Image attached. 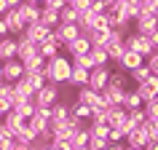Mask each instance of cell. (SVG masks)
<instances>
[{
    "instance_id": "1",
    "label": "cell",
    "mask_w": 158,
    "mask_h": 150,
    "mask_svg": "<svg viewBox=\"0 0 158 150\" xmlns=\"http://www.w3.org/2000/svg\"><path fill=\"white\" fill-rule=\"evenodd\" d=\"M70 70H73V62H70V56H64V54H56L54 59H48V62L43 65V78H46V83L64 86V83H67V78H70Z\"/></svg>"
},
{
    "instance_id": "2",
    "label": "cell",
    "mask_w": 158,
    "mask_h": 150,
    "mask_svg": "<svg viewBox=\"0 0 158 150\" xmlns=\"http://www.w3.org/2000/svg\"><path fill=\"white\" fill-rule=\"evenodd\" d=\"M123 48L126 51H134V54H139V56L148 59L150 54H153V43H150V38H145V35H137V32H126L123 38Z\"/></svg>"
},
{
    "instance_id": "3",
    "label": "cell",
    "mask_w": 158,
    "mask_h": 150,
    "mask_svg": "<svg viewBox=\"0 0 158 150\" xmlns=\"http://www.w3.org/2000/svg\"><path fill=\"white\" fill-rule=\"evenodd\" d=\"M59 99H62V86H54V83H46L40 91H35V97H32L35 107H54Z\"/></svg>"
},
{
    "instance_id": "4",
    "label": "cell",
    "mask_w": 158,
    "mask_h": 150,
    "mask_svg": "<svg viewBox=\"0 0 158 150\" xmlns=\"http://www.w3.org/2000/svg\"><path fill=\"white\" fill-rule=\"evenodd\" d=\"M0 19L6 22V27H8V35H14V38H19V35L24 32V27H27V22H24V16L19 14V8H8Z\"/></svg>"
},
{
    "instance_id": "5",
    "label": "cell",
    "mask_w": 158,
    "mask_h": 150,
    "mask_svg": "<svg viewBox=\"0 0 158 150\" xmlns=\"http://www.w3.org/2000/svg\"><path fill=\"white\" fill-rule=\"evenodd\" d=\"M134 32L150 38L153 32H158V19L153 16V14H139V16L134 19Z\"/></svg>"
},
{
    "instance_id": "6",
    "label": "cell",
    "mask_w": 158,
    "mask_h": 150,
    "mask_svg": "<svg viewBox=\"0 0 158 150\" xmlns=\"http://www.w3.org/2000/svg\"><path fill=\"white\" fill-rule=\"evenodd\" d=\"M27 38V40H32L35 46H40V43H46L51 38V27H46V24H40V22H35V24H27L24 27V32H22Z\"/></svg>"
},
{
    "instance_id": "7",
    "label": "cell",
    "mask_w": 158,
    "mask_h": 150,
    "mask_svg": "<svg viewBox=\"0 0 158 150\" xmlns=\"http://www.w3.org/2000/svg\"><path fill=\"white\" fill-rule=\"evenodd\" d=\"M107 81H110V65L91 67V70H89V86H91L94 91H102V89L107 86Z\"/></svg>"
},
{
    "instance_id": "8",
    "label": "cell",
    "mask_w": 158,
    "mask_h": 150,
    "mask_svg": "<svg viewBox=\"0 0 158 150\" xmlns=\"http://www.w3.org/2000/svg\"><path fill=\"white\" fill-rule=\"evenodd\" d=\"M134 91L139 94L142 105H145V102H150V99H156V97H158V75H150L145 83L134 86Z\"/></svg>"
},
{
    "instance_id": "9",
    "label": "cell",
    "mask_w": 158,
    "mask_h": 150,
    "mask_svg": "<svg viewBox=\"0 0 158 150\" xmlns=\"http://www.w3.org/2000/svg\"><path fill=\"white\" fill-rule=\"evenodd\" d=\"M3 81L6 83H16L19 78H24V67H22V62L19 59H8V62H3Z\"/></svg>"
},
{
    "instance_id": "10",
    "label": "cell",
    "mask_w": 158,
    "mask_h": 150,
    "mask_svg": "<svg viewBox=\"0 0 158 150\" xmlns=\"http://www.w3.org/2000/svg\"><path fill=\"white\" fill-rule=\"evenodd\" d=\"M70 121V102L59 99L54 107H51V118H48V126H62Z\"/></svg>"
},
{
    "instance_id": "11",
    "label": "cell",
    "mask_w": 158,
    "mask_h": 150,
    "mask_svg": "<svg viewBox=\"0 0 158 150\" xmlns=\"http://www.w3.org/2000/svg\"><path fill=\"white\" fill-rule=\"evenodd\" d=\"M89 48H91V43H89V38H86V35H81V38H75V40H70V43H64V46H62L64 56H78V54H89Z\"/></svg>"
},
{
    "instance_id": "12",
    "label": "cell",
    "mask_w": 158,
    "mask_h": 150,
    "mask_svg": "<svg viewBox=\"0 0 158 150\" xmlns=\"http://www.w3.org/2000/svg\"><path fill=\"white\" fill-rule=\"evenodd\" d=\"M150 142V137H148V131H145V126H137V129H131V131L126 134V140H123V145H129V148H145Z\"/></svg>"
},
{
    "instance_id": "13",
    "label": "cell",
    "mask_w": 158,
    "mask_h": 150,
    "mask_svg": "<svg viewBox=\"0 0 158 150\" xmlns=\"http://www.w3.org/2000/svg\"><path fill=\"white\" fill-rule=\"evenodd\" d=\"M70 89H81V86H89V70L86 67H78L73 65V70H70V78H67V83Z\"/></svg>"
},
{
    "instance_id": "14",
    "label": "cell",
    "mask_w": 158,
    "mask_h": 150,
    "mask_svg": "<svg viewBox=\"0 0 158 150\" xmlns=\"http://www.w3.org/2000/svg\"><path fill=\"white\" fill-rule=\"evenodd\" d=\"M8 59H16V38L14 35L0 38V65L8 62Z\"/></svg>"
},
{
    "instance_id": "15",
    "label": "cell",
    "mask_w": 158,
    "mask_h": 150,
    "mask_svg": "<svg viewBox=\"0 0 158 150\" xmlns=\"http://www.w3.org/2000/svg\"><path fill=\"white\" fill-rule=\"evenodd\" d=\"M32 54H38V46H35L32 40H27L24 35H19V38H16V59H19V62H24V59L32 56Z\"/></svg>"
},
{
    "instance_id": "16",
    "label": "cell",
    "mask_w": 158,
    "mask_h": 150,
    "mask_svg": "<svg viewBox=\"0 0 158 150\" xmlns=\"http://www.w3.org/2000/svg\"><path fill=\"white\" fill-rule=\"evenodd\" d=\"M22 126H24V118L19 115V113H14V110H8V113L3 115V129H6V131H8L11 137H14V134H16L19 129H22Z\"/></svg>"
},
{
    "instance_id": "17",
    "label": "cell",
    "mask_w": 158,
    "mask_h": 150,
    "mask_svg": "<svg viewBox=\"0 0 158 150\" xmlns=\"http://www.w3.org/2000/svg\"><path fill=\"white\" fill-rule=\"evenodd\" d=\"M145 65V56H139V54H134V51H126L123 59H121V70H126V73H131V70H137V67Z\"/></svg>"
},
{
    "instance_id": "18",
    "label": "cell",
    "mask_w": 158,
    "mask_h": 150,
    "mask_svg": "<svg viewBox=\"0 0 158 150\" xmlns=\"http://www.w3.org/2000/svg\"><path fill=\"white\" fill-rule=\"evenodd\" d=\"M11 86H14V102H24V99H32L35 97V91L27 86L24 78H19L16 83H11Z\"/></svg>"
},
{
    "instance_id": "19",
    "label": "cell",
    "mask_w": 158,
    "mask_h": 150,
    "mask_svg": "<svg viewBox=\"0 0 158 150\" xmlns=\"http://www.w3.org/2000/svg\"><path fill=\"white\" fill-rule=\"evenodd\" d=\"M99 91H94L91 86H81V89H75V102H81V105H89L91 107L94 102H97Z\"/></svg>"
},
{
    "instance_id": "20",
    "label": "cell",
    "mask_w": 158,
    "mask_h": 150,
    "mask_svg": "<svg viewBox=\"0 0 158 150\" xmlns=\"http://www.w3.org/2000/svg\"><path fill=\"white\" fill-rule=\"evenodd\" d=\"M126 113H129V110H123V107H110L107 113H105L107 126H118V129H121V126L126 123Z\"/></svg>"
},
{
    "instance_id": "21",
    "label": "cell",
    "mask_w": 158,
    "mask_h": 150,
    "mask_svg": "<svg viewBox=\"0 0 158 150\" xmlns=\"http://www.w3.org/2000/svg\"><path fill=\"white\" fill-rule=\"evenodd\" d=\"M70 118H78V121L89 123L91 121V107L89 105H81V102H70Z\"/></svg>"
},
{
    "instance_id": "22",
    "label": "cell",
    "mask_w": 158,
    "mask_h": 150,
    "mask_svg": "<svg viewBox=\"0 0 158 150\" xmlns=\"http://www.w3.org/2000/svg\"><path fill=\"white\" fill-rule=\"evenodd\" d=\"M107 86H115V89H129V73L115 67V70H110V81Z\"/></svg>"
},
{
    "instance_id": "23",
    "label": "cell",
    "mask_w": 158,
    "mask_h": 150,
    "mask_svg": "<svg viewBox=\"0 0 158 150\" xmlns=\"http://www.w3.org/2000/svg\"><path fill=\"white\" fill-rule=\"evenodd\" d=\"M89 56H91V67H105V65H110L107 48H105V46H91Z\"/></svg>"
},
{
    "instance_id": "24",
    "label": "cell",
    "mask_w": 158,
    "mask_h": 150,
    "mask_svg": "<svg viewBox=\"0 0 158 150\" xmlns=\"http://www.w3.org/2000/svg\"><path fill=\"white\" fill-rule=\"evenodd\" d=\"M19 14L24 16L27 24H35V22L40 19V6H30V3H22V6H19Z\"/></svg>"
},
{
    "instance_id": "25",
    "label": "cell",
    "mask_w": 158,
    "mask_h": 150,
    "mask_svg": "<svg viewBox=\"0 0 158 150\" xmlns=\"http://www.w3.org/2000/svg\"><path fill=\"white\" fill-rule=\"evenodd\" d=\"M43 65H46V59H43L40 54H32V56H27L24 62H22L24 73H43Z\"/></svg>"
},
{
    "instance_id": "26",
    "label": "cell",
    "mask_w": 158,
    "mask_h": 150,
    "mask_svg": "<svg viewBox=\"0 0 158 150\" xmlns=\"http://www.w3.org/2000/svg\"><path fill=\"white\" fill-rule=\"evenodd\" d=\"M38 22L54 30V27L59 24V11L56 8H43V6H40V19H38Z\"/></svg>"
},
{
    "instance_id": "27",
    "label": "cell",
    "mask_w": 158,
    "mask_h": 150,
    "mask_svg": "<svg viewBox=\"0 0 158 150\" xmlns=\"http://www.w3.org/2000/svg\"><path fill=\"white\" fill-rule=\"evenodd\" d=\"M38 54H40V56L46 59V62H48V59H54V56H56V54H62V48H59L56 43H54V40H51V38H48V40H46V43H40V46H38Z\"/></svg>"
},
{
    "instance_id": "28",
    "label": "cell",
    "mask_w": 158,
    "mask_h": 150,
    "mask_svg": "<svg viewBox=\"0 0 158 150\" xmlns=\"http://www.w3.org/2000/svg\"><path fill=\"white\" fill-rule=\"evenodd\" d=\"M89 134L91 137H102V140H107V131H110V126H107V121H89Z\"/></svg>"
},
{
    "instance_id": "29",
    "label": "cell",
    "mask_w": 158,
    "mask_h": 150,
    "mask_svg": "<svg viewBox=\"0 0 158 150\" xmlns=\"http://www.w3.org/2000/svg\"><path fill=\"white\" fill-rule=\"evenodd\" d=\"M59 24H78V11L73 6H62L59 8Z\"/></svg>"
},
{
    "instance_id": "30",
    "label": "cell",
    "mask_w": 158,
    "mask_h": 150,
    "mask_svg": "<svg viewBox=\"0 0 158 150\" xmlns=\"http://www.w3.org/2000/svg\"><path fill=\"white\" fill-rule=\"evenodd\" d=\"M11 110H14V113H19V115H22V118L27 121V118H30V115L35 113V102H32V99H24V102H14V107H11Z\"/></svg>"
},
{
    "instance_id": "31",
    "label": "cell",
    "mask_w": 158,
    "mask_h": 150,
    "mask_svg": "<svg viewBox=\"0 0 158 150\" xmlns=\"http://www.w3.org/2000/svg\"><path fill=\"white\" fill-rule=\"evenodd\" d=\"M137 107H142L139 94L134 91V89H126V94H123V110H137Z\"/></svg>"
},
{
    "instance_id": "32",
    "label": "cell",
    "mask_w": 158,
    "mask_h": 150,
    "mask_svg": "<svg viewBox=\"0 0 158 150\" xmlns=\"http://www.w3.org/2000/svg\"><path fill=\"white\" fill-rule=\"evenodd\" d=\"M24 81H27V86H30L32 91H40L43 86H46V78H43V73H24Z\"/></svg>"
},
{
    "instance_id": "33",
    "label": "cell",
    "mask_w": 158,
    "mask_h": 150,
    "mask_svg": "<svg viewBox=\"0 0 158 150\" xmlns=\"http://www.w3.org/2000/svg\"><path fill=\"white\" fill-rule=\"evenodd\" d=\"M150 70H148V65H142V67H137V70H131V73H129V81H134V86H139V83H145V81H148L150 78Z\"/></svg>"
},
{
    "instance_id": "34",
    "label": "cell",
    "mask_w": 158,
    "mask_h": 150,
    "mask_svg": "<svg viewBox=\"0 0 158 150\" xmlns=\"http://www.w3.org/2000/svg\"><path fill=\"white\" fill-rule=\"evenodd\" d=\"M123 54H126V48H123V43L121 46H107V59L113 62V65H121V59H123Z\"/></svg>"
},
{
    "instance_id": "35",
    "label": "cell",
    "mask_w": 158,
    "mask_h": 150,
    "mask_svg": "<svg viewBox=\"0 0 158 150\" xmlns=\"http://www.w3.org/2000/svg\"><path fill=\"white\" fill-rule=\"evenodd\" d=\"M89 140H91V134H89V126L78 129V131L73 134V145H75V148H83V145H86Z\"/></svg>"
},
{
    "instance_id": "36",
    "label": "cell",
    "mask_w": 158,
    "mask_h": 150,
    "mask_svg": "<svg viewBox=\"0 0 158 150\" xmlns=\"http://www.w3.org/2000/svg\"><path fill=\"white\" fill-rule=\"evenodd\" d=\"M142 110H145V115H148L150 121H156V118H158V97H156V99H150V102H145Z\"/></svg>"
},
{
    "instance_id": "37",
    "label": "cell",
    "mask_w": 158,
    "mask_h": 150,
    "mask_svg": "<svg viewBox=\"0 0 158 150\" xmlns=\"http://www.w3.org/2000/svg\"><path fill=\"white\" fill-rule=\"evenodd\" d=\"M129 121H131L134 126H142L145 121H148V115H145V110L137 107V110H129Z\"/></svg>"
},
{
    "instance_id": "38",
    "label": "cell",
    "mask_w": 158,
    "mask_h": 150,
    "mask_svg": "<svg viewBox=\"0 0 158 150\" xmlns=\"http://www.w3.org/2000/svg\"><path fill=\"white\" fill-rule=\"evenodd\" d=\"M123 140H126L123 129H118V126H110V131H107V142H115V145H121Z\"/></svg>"
},
{
    "instance_id": "39",
    "label": "cell",
    "mask_w": 158,
    "mask_h": 150,
    "mask_svg": "<svg viewBox=\"0 0 158 150\" xmlns=\"http://www.w3.org/2000/svg\"><path fill=\"white\" fill-rule=\"evenodd\" d=\"M107 145H110V142H107V140H102V137H91V140L86 142V148H89V150H105Z\"/></svg>"
},
{
    "instance_id": "40",
    "label": "cell",
    "mask_w": 158,
    "mask_h": 150,
    "mask_svg": "<svg viewBox=\"0 0 158 150\" xmlns=\"http://www.w3.org/2000/svg\"><path fill=\"white\" fill-rule=\"evenodd\" d=\"M91 14H97V16H105L107 14V6H105V0H91Z\"/></svg>"
},
{
    "instance_id": "41",
    "label": "cell",
    "mask_w": 158,
    "mask_h": 150,
    "mask_svg": "<svg viewBox=\"0 0 158 150\" xmlns=\"http://www.w3.org/2000/svg\"><path fill=\"white\" fill-rule=\"evenodd\" d=\"M145 65H148V70H150L153 75H158V51H153V54L145 59Z\"/></svg>"
},
{
    "instance_id": "42",
    "label": "cell",
    "mask_w": 158,
    "mask_h": 150,
    "mask_svg": "<svg viewBox=\"0 0 158 150\" xmlns=\"http://www.w3.org/2000/svg\"><path fill=\"white\" fill-rule=\"evenodd\" d=\"M11 140H14V137H11V134L3 129V123H0V150H8L11 148Z\"/></svg>"
},
{
    "instance_id": "43",
    "label": "cell",
    "mask_w": 158,
    "mask_h": 150,
    "mask_svg": "<svg viewBox=\"0 0 158 150\" xmlns=\"http://www.w3.org/2000/svg\"><path fill=\"white\" fill-rule=\"evenodd\" d=\"M62 6H64V0H43V8H62Z\"/></svg>"
},
{
    "instance_id": "44",
    "label": "cell",
    "mask_w": 158,
    "mask_h": 150,
    "mask_svg": "<svg viewBox=\"0 0 158 150\" xmlns=\"http://www.w3.org/2000/svg\"><path fill=\"white\" fill-rule=\"evenodd\" d=\"M22 3H24V0H6V6H8V8H19Z\"/></svg>"
},
{
    "instance_id": "45",
    "label": "cell",
    "mask_w": 158,
    "mask_h": 150,
    "mask_svg": "<svg viewBox=\"0 0 158 150\" xmlns=\"http://www.w3.org/2000/svg\"><path fill=\"white\" fill-rule=\"evenodd\" d=\"M6 35H8V27H6V22L0 19V38H6Z\"/></svg>"
},
{
    "instance_id": "46",
    "label": "cell",
    "mask_w": 158,
    "mask_h": 150,
    "mask_svg": "<svg viewBox=\"0 0 158 150\" xmlns=\"http://www.w3.org/2000/svg\"><path fill=\"white\" fill-rule=\"evenodd\" d=\"M105 150H123V142H121V145H115V142H110V145H107Z\"/></svg>"
},
{
    "instance_id": "47",
    "label": "cell",
    "mask_w": 158,
    "mask_h": 150,
    "mask_svg": "<svg viewBox=\"0 0 158 150\" xmlns=\"http://www.w3.org/2000/svg\"><path fill=\"white\" fill-rule=\"evenodd\" d=\"M142 150H158V142H148V145H145Z\"/></svg>"
},
{
    "instance_id": "48",
    "label": "cell",
    "mask_w": 158,
    "mask_h": 150,
    "mask_svg": "<svg viewBox=\"0 0 158 150\" xmlns=\"http://www.w3.org/2000/svg\"><path fill=\"white\" fill-rule=\"evenodd\" d=\"M118 3H129V0H105V6H118Z\"/></svg>"
},
{
    "instance_id": "49",
    "label": "cell",
    "mask_w": 158,
    "mask_h": 150,
    "mask_svg": "<svg viewBox=\"0 0 158 150\" xmlns=\"http://www.w3.org/2000/svg\"><path fill=\"white\" fill-rule=\"evenodd\" d=\"M6 11H8V6H6V0H0V16H3Z\"/></svg>"
},
{
    "instance_id": "50",
    "label": "cell",
    "mask_w": 158,
    "mask_h": 150,
    "mask_svg": "<svg viewBox=\"0 0 158 150\" xmlns=\"http://www.w3.org/2000/svg\"><path fill=\"white\" fill-rule=\"evenodd\" d=\"M38 150H59V148H56V145H51V142H48V145H43V148H38Z\"/></svg>"
},
{
    "instance_id": "51",
    "label": "cell",
    "mask_w": 158,
    "mask_h": 150,
    "mask_svg": "<svg viewBox=\"0 0 158 150\" xmlns=\"http://www.w3.org/2000/svg\"><path fill=\"white\" fill-rule=\"evenodd\" d=\"M24 3H30V6H43V0H24Z\"/></svg>"
},
{
    "instance_id": "52",
    "label": "cell",
    "mask_w": 158,
    "mask_h": 150,
    "mask_svg": "<svg viewBox=\"0 0 158 150\" xmlns=\"http://www.w3.org/2000/svg\"><path fill=\"white\" fill-rule=\"evenodd\" d=\"M123 150H139V148H129V145H123Z\"/></svg>"
},
{
    "instance_id": "53",
    "label": "cell",
    "mask_w": 158,
    "mask_h": 150,
    "mask_svg": "<svg viewBox=\"0 0 158 150\" xmlns=\"http://www.w3.org/2000/svg\"><path fill=\"white\" fill-rule=\"evenodd\" d=\"M75 150H89V148H86V145H83V148H75Z\"/></svg>"
},
{
    "instance_id": "54",
    "label": "cell",
    "mask_w": 158,
    "mask_h": 150,
    "mask_svg": "<svg viewBox=\"0 0 158 150\" xmlns=\"http://www.w3.org/2000/svg\"><path fill=\"white\" fill-rule=\"evenodd\" d=\"M0 81H3V67H0Z\"/></svg>"
},
{
    "instance_id": "55",
    "label": "cell",
    "mask_w": 158,
    "mask_h": 150,
    "mask_svg": "<svg viewBox=\"0 0 158 150\" xmlns=\"http://www.w3.org/2000/svg\"><path fill=\"white\" fill-rule=\"evenodd\" d=\"M156 121H158V118H156Z\"/></svg>"
}]
</instances>
